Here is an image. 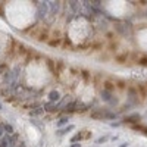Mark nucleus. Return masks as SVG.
<instances>
[{"label": "nucleus", "mask_w": 147, "mask_h": 147, "mask_svg": "<svg viewBox=\"0 0 147 147\" xmlns=\"http://www.w3.org/2000/svg\"><path fill=\"white\" fill-rule=\"evenodd\" d=\"M91 118H94V119H115L116 113L110 112L109 109H97L96 112L91 113Z\"/></svg>", "instance_id": "f257e3e1"}, {"label": "nucleus", "mask_w": 147, "mask_h": 147, "mask_svg": "<svg viewBox=\"0 0 147 147\" xmlns=\"http://www.w3.org/2000/svg\"><path fill=\"white\" fill-rule=\"evenodd\" d=\"M102 99L106 102V103H109V105H116V99H113V94H112V91H109V90H105L103 88V91H102Z\"/></svg>", "instance_id": "f03ea898"}, {"label": "nucleus", "mask_w": 147, "mask_h": 147, "mask_svg": "<svg viewBox=\"0 0 147 147\" xmlns=\"http://www.w3.org/2000/svg\"><path fill=\"white\" fill-rule=\"evenodd\" d=\"M141 116L138 113H132V115H128L124 118V122H127V124H137V122H140Z\"/></svg>", "instance_id": "7ed1b4c3"}, {"label": "nucleus", "mask_w": 147, "mask_h": 147, "mask_svg": "<svg viewBox=\"0 0 147 147\" xmlns=\"http://www.w3.org/2000/svg\"><path fill=\"white\" fill-rule=\"evenodd\" d=\"M49 99H50V102H56V100L60 99V94L57 91H52L50 94H49Z\"/></svg>", "instance_id": "20e7f679"}, {"label": "nucleus", "mask_w": 147, "mask_h": 147, "mask_svg": "<svg viewBox=\"0 0 147 147\" xmlns=\"http://www.w3.org/2000/svg\"><path fill=\"white\" fill-rule=\"evenodd\" d=\"M72 129H74V125H69V127H66V128H62V129L57 131V136H63V134H66V132H69V131H72Z\"/></svg>", "instance_id": "39448f33"}, {"label": "nucleus", "mask_w": 147, "mask_h": 147, "mask_svg": "<svg viewBox=\"0 0 147 147\" xmlns=\"http://www.w3.org/2000/svg\"><path fill=\"white\" fill-rule=\"evenodd\" d=\"M68 121H69V118H68V116H63V118H60V121L57 122V127H62V125H65Z\"/></svg>", "instance_id": "423d86ee"}, {"label": "nucleus", "mask_w": 147, "mask_h": 147, "mask_svg": "<svg viewBox=\"0 0 147 147\" xmlns=\"http://www.w3.org/2000/svg\"><path fill=\"white\" fill-rule=\"evenodd\" d=\"M107 140H109V137H107V136H105V137H100V138H97V140H96V143H97V144H100V143H106Z\"/></svg>", "instance_id": "0eeeda50"}, {"label": "nucleus", "mask_w": 147, "mask_h": 147, "mask_svg": "<svg viewBox=\"0 0 147 147\" xmlns=\"http://www.w3.org/2000/svg\"><path fill=\"white\" fill-rule=\"evenodd\" d=\"M140 65H147V57H143V59H140V62H138Z\"/></svg>", "instance_id": "6e6552de"}, {"label": "nucleus", "mask_w": 147, "mask_h": 147, "mask_svg": "<svg viewBox=\"0 0 147 147\" xmlns=\"http://www.w3.org/2000/svg\"><path fill=\"white\" fill-rule=\"evenodd\" d=\"M5 129H6V131H9V134H10L12 131H13V129H12V127H10V125H5Z\"/></svg>", "instance_id": "1a4fd4ad"}, {"label": "nucleus", "mask_w": 147, "mask_h": 147, "mask_svg": "<svg viewBox=\"0 0 147 147\" xmlns=\"http://www.w3.org/2000/svg\"><path fill=\"white\" fill-rule=\"evenodd\" d=\"M71 147H81V144H80V143H74Z\"/></svg>", "instance_id": "9d476101"}, {"label": "nucleus", "mask_w": 147, "mask_h": 147, "mask_svg": "<svg viewBox=\"0 0 147 147\" xmlns=\"http://www.w3.org/2000/svg\"><path fill=\"white\" fill-rule=\"evenodd\" d=\"M119 147H128V143H122Z\"/></svg>", "instance_id": "9b49d317"}, {"label": "nucleus", "mask_w": 147, "mask_h": 147, "mask_svg": "<svg viewBox=\"0 0 147 147\" xmlns=\"http://www.w3.org/2000/svg\"><path fill=\"white\" fill-rule=\"evenodd\" d=\"M0 109H2V105H0Z\"/></svg>", "instance_id": "f8f14e48"}]
</instances>
